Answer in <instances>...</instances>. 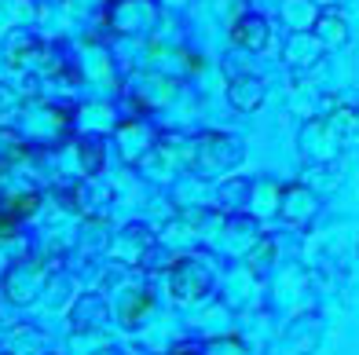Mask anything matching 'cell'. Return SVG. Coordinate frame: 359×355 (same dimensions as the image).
I'll use <instances>...</instances> for the list:
<instances>
[{
    "label": "cell",
    "mask_w": 359,
    "mask_h": 355,
    "mask_svg": "<svg viewBox=\"0 0 359 355\" xmlns=\"http://www.w3.org/2000/svg\"><path fill=\"white\" fill-rule=\"evenodd\" d=\"M337 136H345V143L355 139V114H352V106H341L337 114L304 125L301 147H304V154L312 161H326V158L337 154Z\"/></svg>",
    "instance_id": "1"
},
{
    "label": "cell",
    "mask_w": 359,
    "mask_h": 355,
    "mask_svg": "<svg viewBox=\"0 0 359 355\" xmlns=\"http://www.w3.org/2000/svg\"><path fill=\"white\" fill-rule=\"evenodd\" d=\"M209 267H202V260H180L169 275V289L180 304H194L209 293Z\"/></svg>",
    "instance_id": "2"
},
{
    "label": "cell",
    "mask_w": 359,
    "mask_h": 355,
    "mask_svg": "<svg viewBox=\"0 0 359 355\" xmlns=\"http://www.w3.org/2000/svg\"><path fill=\"white\" fill-rule=\"evenodd\" d=\"M107 19L118 34H147L158 19V8L151 0H114Z\"/></svg>",
    "instance_id": "3"
},
{
    "label": "cell",
    "mask_w": 359,
    "mask_h": 355,
    "mask_svg": "<svg viewBox=\"0 0 359 355\" xmlns=\"http://www.w3.org/2000/svg\"><path fill=\"white\" fill-rule=\"evenodd\" d=\"M224 70H227V99H231L235 110H257L260 103H264V81H260L250 67L235 70V67L224 62Z\"/></svg>",
    "instance_id": "4"
},
{
    "label": "cell",
    "mask_w": 359,
    "mask_h": 355,
    "mask_svg": "<svg viewBox=\"0 0 359 355\" xmlns=\"http://www.w3.org/2000/svg\"><path fill=\"white\" fill-rule=\"evenodd\" d=\"M231 41L238 48H246V52H264L268 41H271L268 19H260V15H253V11L238 15V19L231 22Z\"/></svg>",
    "instance_id": "5"
},
{
    "label": "cell",
    "mask_w": 359,
    "mask_h": 355,
    "mask_svg": "<svg viewBox=\"0 0 359 355\" xmlns=\"http://www.w3.org/2000/svg\"><path fill=\"white\" fill-rule=\"evenodd\" d=\"M41 279H44V271H41V264L37 260H19L11 271H8V297H15L19 304H26L29 297L41 289Z\"/></svg>",
    "instance_id": "6"
},
{
    "label": "cell",
    "mask_w": 359,
    "mask_h": 355,
    "mask_svg": "<svg viewBox=\"0 0 359 355\" xmlns=\"http://www.w3.org/2000/svg\"><path fill=\"white\" fill-rule=\"evenodd\" d=\"M316 19H319V4H316V0H279V22L290 26L293 34L312 29Z\"/></svg>",
    "instance_id": "7"
},
{
    "label": "cell",
    "mask_w": 359,
    "mask_h": 355,
    "mask_svg": "<svg viewBox=\"0 0 359 355\" xmlns=\"http://www.w3.org/2000/svg\"><path fill=\"white\" fill-rule=\"evenodd\" d=\"M316 29V41L323 48H341L348 44V19L341 11H319V19L312 22Z\"/></svg>",
    "instance_id": "8"
},
{
    "label": "cell",
    "mask_w": 359,
    "mask_h": 355,
    "mask_svg": "<svg viewBox=\"0 0 359 355\" xmlns=\"http://www.w3.org/2000/svg\"><path fill=\"white\" fill-rule=\"evenodd\" d=\"M326 52V48L316 41V34H290L286 41V62H293V67H312V62Z\"/></svg>",
    "instance_id": "9"
},
{
    "label": "cell",
    "mask_w": 359,
    "mask_h": 355,
    "mask_svg": "<svg viewBox=\"0 0 359 355\" xmlns=\"http://www.w3.org/2000/svg\"><path fill=\"white\" fill-rule=\"evenodd\" d=\"M283 220H290V223H304L308 216L316 213V198L308 195L304 187H286L283 190Z\"/></svg>",
    "instance_id": "10"
},
{
    "label": "cell",
    "mask_w": 359,
    "mask_h": 355,
    "mask_svg": "<svg viewBox=\"0 0 359 355\" xmlns=\"http://www.w3.org/2000/svg\"><path fill=\"white\" fill-rule=\"evenodd\" d=\"M151 312V297L143 293V289H128V297L121 300V319L125 326H140V319Z\"/></svg>",
    "instance_id": "11"
},
{
    "label": "cell",
    "mask_w": 359,
    "mask_h": 355,
    "mask_svg": "<svg viewBox=\"0 0 359 355\" xmlns=\"http://www.w3.org/2000/svg\"><path fill=\"white\" fill-rule=\"evenodd\" d=\"M81 158H85V172H100L103 169V139H81Z\"/></svg>",
    "instance_id": "12"
},
{
    "label": "cell",
    "mask_w": 359,
    "mask_h": 355,
    "mask_svg": "<svg viewBox=\"0 0 359 355\" xmlns=\"http://www.w3.org/2000/svg\"><path fill=\"white\" fill-rule=\"evenodd\" d=\"M15 220H19V213L8 205V198L0 202V238H11L15 235Z\"/></svg>",
    "instance_id": "13"
},
{
    "label": "cell",
    "mask_w": 359,
    "mask_h": 355,
    "mask_svg": "<svg viewBox=\"0 0 359 355\" xmlns=\"http://www.w3.org/2000/svg\"><path fill=\"white\" fill-rule=\"evenodd\" d=\"M172 355H180V348H176V351H172Z\"/></svg>",
    "instance_id": "14"
}]
</instances>
